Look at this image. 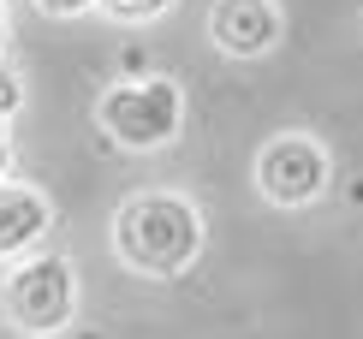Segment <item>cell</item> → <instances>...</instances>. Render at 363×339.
<instances>
[{
	"label": "cell",
	"mask_w": 363,
	"mask_h": 339,
	"mask_svg": "<svg viewBox=\"0 0 363 339\" xmlns=\"http://www.w3.org/2000/svg\"><path fill=\"white\" fill-rule=\"evenodd\" d=\"M24 107V84H18V72L6 66V60H0V126H6L12 113H18Z\"/></svg>",
	"instance_id": "cell-8"
},
{
	"label": "cell",
	"mask_w": 363,
	"mask_h": 339,
	"mask_svg": "<svg viewBox=\"0 0 363 339\" xmlns=\"http://www.w3.org/2000/svg\"><path fill=\"white\" fill-rule=\"evenodd\" d=\"M96 6L119 24H155L161 12H173V0H96Z\"/></svg>",
	"instance_id": "cell-7"
},
{
	"label": "cell",
	"mask_w": 363,
	"mask_h": 339,
	"mask_svg": "<svg viewBox=\"0 0 363 339\" xmlns=\"http://www.w3.org/2000/svg\"><path fill=\"white\" fill-rule=\"evenodd\" d=\"M96 119L119 149H161L185 126V89L173 78H125L96 101Z\"/></svg>",
	"instance_id": "cell-2"
},
{
	"label": "cell",
	"mask_w": 363,
	"mask_h": 339,
	"mask_svg": "<svg viewBox=\"0 0 363 339\" xmlns=\"http://www.w3.org/2000/svg\"><path fill=\"white\" fill-rule=\"evenodd\" d=\"M286 36V18L274 0H215L208 6V42L233 60H262Z\"/></svg>",
	"instance_id": "cell-5"
},
{
	"label": "cell",
	"mask_w": 363,
	"mask_h": 339,
	"mask_svg": "<svg viewBox=\"0 0 363 339\" xmlns=\"http://www.w3.org/2000/svg\"><path fill=\"white\" fill-rule=\"evenodd\" d=\"M328 184H334V161L304 131H280L256 149V191L274 209H310Z\"/></svg>",
	"instance_id": "cell-4"
},
{
	"label": "cell",
	"mask_w": 363,
	"mask_h": 339,
	"mask_svg": "<svg viewBox=\"0 0 363 339\" xmlns=\"http://www.w3.org/2000/svg\"><path fill=\"white\" fill-rule=\"evenodd\" d=\"M113 256L131 274L173 280L203 256V209L179 191H138L113 214Z\"/></svg>",
	"instance_id": "cell-1"
},
{
	"label": "cell",
	"mask_w": 363,
	"mask_h": 339,
	"mask_svg": "<svg viewBox=\"0 0 363 339\" xmlns=\"http://www.w3.org/2000/svg\"><path fill=\"white\" fill-rule=\"evenodd\" d=\"M48 221H54V203H48V196L6 179V184H0V262L24 256L30 244L48 233Z\"/></svg>",
	"instance_id": "cell-6"
},
{
	"label": "cell",
	"mask_w": 363,
	"mask_h": 339,
	"mask_svg": "<svg viewBox=\"0 0 363 339\" xmlns=\"http://www.w3.org/2000/svg\"><path fill=\"white\" fill-rule=\"evenodd\" d=\"M0 48H6V18H0Z\"/></svg>",
	"instance_id": "cell-11"
},
{
	"label": "cell",
	"mask_w": 363,
	"mask_h": 339,
	"mask_svg": "<svg viewBox=\"0 0 363 339\" xmlns=\"http://www.w3.org/2000/svg\"><path fill=\"white\" fill-rule=\"evenodd\" d=\"M0 304H6V321L30 339H54L72 328V316H78V280H72V262L66 256H24L18 268L6 274V291H0Z\"/></svg>",
	"instance_id": "cell-3"
},
{
	"label": "cell",
	"mask_w": 363,
	"mask_h": 339,
	"mask_svg": "<svg viewBox=\"0 0 363 339\" xmlns=\"http://www.w3.org/2000/svg\"><path fill=\"white\" fill-rule=\"evenodd\" d=\"M6 167H12V143H6V126H0V184H6Z\"/></svg>",
	"instance_id": "cell-10"
},
{
	"label": "cell",
	"mask_w": 363,
	"mask_h": 339,
	"mask_svg": "<svg viewBox=\"0 0 363 339\" xmlns=\"http://www.w3.org/2000/svg\"><path fill=\"white\" fill-rule=\"evenodd\" d=\"M89 6H96V0H36V12H48V18H78Z\"/></svg>",
	"instance_id": "cell-9"
}]
</instances>
